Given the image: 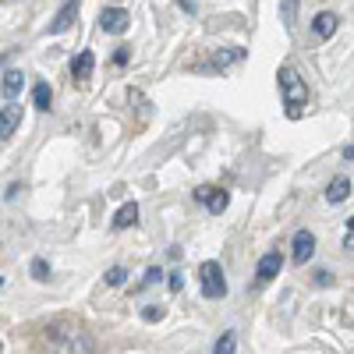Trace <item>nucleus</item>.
<instances>
[{"label": "nucleus", "mask_w": 354, "mask_h": 354, "mask_svg": "<svg viewBox=\"0 0 354 354\" xmlns=\"http://www.w3.org/2000/svg\"><path fill=\"white\" fill-rule=\"evenodd\" d=\"M344 248H354V230H347V238H344Z\"/></svg>", "instance_id": "nucleus-30"}, {"label": "nucleus", "mask_w": 354, "mask_h": 354, "mask_svg": "<svg viewBox=\"0 0 354 354\" xmlns=\"http://www.w3.org/2000/svg\"><path fill=\"white\" fill-rule=\"evenodd\" d=\"M163 315H167L163 305H145V308H142V319H145V322H160Z\"/></svg>", "instance_id": "nucleus-21"}, {"label": "nucleus", "mask_w": 354, "mask_h": 354, "mask_svg": "<svg viewBox=\"0 0 354 354\" xmlns=\"http://www.w3.org/2000/svg\"><path fill=\"white\" fill-rule=\"evenodd\" d=\"M347 230H354V216H347Z\"/></svg>", "instance_id": "nucleus-32"}, {"label": "nucleus", "mask_w": 354, "mask_h": 354, "mask_svg": "<svg viewBox=\"0 0 354 354\" xmlns=\"http://www.w3.org/2000/svg\"><path fill=\"white\" fill-rule=\"evenodd\" d=\"M230 205V192H223V188H213V195H209V202H205V209H209L213 216H220L223 209Z\"/></svg>", "instance_id": "nucleus-14"}, {"label": "nucleus", "mask_w": 354, "mask_h": 354, "mask_svg": "<svg viewBox=\"0 0 354 354\" xmlns=\"http://www.w3.org/2000/svg\"><path fill=\"white\" fill-rule=\"evenodd\" d=\"M78 11H82V4L78 0H68V4L57 11V18L50 21V36H61V32H68V28L78 21Z\"/></svg>", "instance_id": "nucleus-9"}, {"label": "nucleus", "mask_w": 354, "mask_h": 354, "mask_svg": "<svg viewBox=\"0 0 354 354\" xmlns=\"http://www.w3.org/2000/svg\"><path fill=\"white\" fill-rule=\"evenodd\" d=\"M198 283H202L205 301H223L227 298V277H223V266L216 259H205L198 266Z\"/></svg>", "instance_id": "nucleus-2"}, {"label": "nucleus", "mask_w": 354, "mask_h": 354, "mask_svg": "<svg viewBox=\"0 0 354 354\" xmlns=\"http://www.w3.org/2000/svg\"><path fill=\"white\" fill-rule=\"evenodd\" d=\"M347 198H351V177L340 174V177H333V181L326 185V202H330V205H340V202H347Z\"/></svg>", "instance_id": "nucleus-11"}, {"label": "nucleus", "mask_w": 354, "mask_h": 354, "mask_svg": "<svg viewBox=\"0 0 354 354\" xmlns=\"http://www.w3.org/2000/svg\"><path fill=\"white\" fill-rule=\"evenodd\" d=\"M88 347H93V344H88V340H82V344H78V340H75V354H85V351H88Z\"/></svg>", "instance_id": "nucleus-29"}, {"label": "nucleus", "mask_w": 354, "mask_h": 354, "mask_svg": "<svg viewBox=\"0 0 354 354\" xmlns=\"http://www.w3.org/2000/svg\"><path fill=\"white\" fill-rule=\"evenodd\" d=\"M213 188H216V185H202V188H195V192H192V195H195V202H202V205H205V202H209V195H213Z\"/></svg>", "instance_id": "nucleus-25"}, {"label": "nucleus", "mask_w": 354, "mask_h": 354, "mask_svg": "<svg viewBox=\"0 0 354 354\" xmlns=\"http://www.w3.org/2000/svg\"><path fill=\"white\" fill-rule=\"evenodd\" d=\"M337 28H340V15H337V11H319V15L312 18V36H315L319 43L333 39Z\"/></svg>", "instance_id": "nucleus-7"}, {"label": "nucleus", "mask_w": 354, "mask_h": 354, "mask_svg": "<svg viewBox=\"0 0 354 354\" xmlns=\"http://www.w3.org/2000/svg\"><path fill=\"white\" fill-rule=\"evenodd\" d=\"M18 192H21V185H11V188L4 192V198H8V202H15V198H18Z\"/></svg>", "instance_id": "nucleus-27"}, {"label": "nucleus", "mask_w": 354, "mask_h": 354, "mask_svg": "<svg viewBox=\"0 0 354 354\" xmlns=\"http://www.w3.org/2000/svg\"><path fill=\"white\" fill-rule=\"evenodd\" d=\"M163 280V270H160V266H149V270H145V277H142V283H138V290L142 287H153V283H160Z\"/></svg>", "instance_id": "nucleus-20"}, {"label": "nucleus", "mask_w": 354, "mask_h": 354, "mask_svg": "<svg viewBox=\"0 0 354 354\" xmlns=\"http://www.w3.org/2000/svg\"><path fill=\"white\" fill-rule=\"evenodd\" d=\"M128 25H131V15L124 8H103L100 11V28L106 36H124Z\"/></svg>", "instance_id": "nucleus-4"}, {"label": "nucleus", "mask_w": 354, "mask_h": 354, "mask_svg": "<svg viewBox=\"0 0 354 354\" xmlns=\"http://www.w3.org/2000/svg\"><path fill=\"white\" fill-rule=\"evenodd\" d=\"M167 277H170L167 283H170V290H174V294H177V290L185 287V273H181V270H174V273H167Z\"/></svg>", "instance_id": "nucleus-24"}, {"label": "nucleus", "mask_w": 354, "mask_h": 354, "mask_svg": "<svg viewBox=\"0 0 354 354\" xmlns=\"http://www.w3.org/2000/svg\"><path fill=\"white\" fill-rule=\"evenodd\" d=\"M312 283H315V287H330V283H333V273H330V270H315V273H312Z\"/></svg>", "instance_id": "nucleus-23"}, {"label": "nucleus", "mask_w": 354, "mask_h": 354, "mask_svg": "<svg viewBox=\"0 0 354 354\" xmlns=\"http://www.w3.org/2000/svg\"><path fill=\"white\" fill-rule=\"evenodd\" d=\"M245 57H248V50H245V46H227V50H213V57H209V61L195 64V71H198V75H216V71H227V68H234V64H241Z\"/></svg>", "instance_id": "nucleus-3"}, {"label": "nucleus", "mask_w": 354, "mask_h": 354, "mask_svg": "<svg viewBox=\"0 0 354 354\" xmlns=\"http://www.w3.org/2000/svg\"><path fill=\"white\" fill-rule=\"evenodd\" d=\"M277 85H280L283 113L290 117V121H301V117H305V106H308V85H305V78L294 71L290 64H280V71H277Z\"/></svg>", "instance_id": "nucleus-1"}, {"label": "nucleus", "mask_w": 354, "mask_h": 354, "mask_svg": "<svg viewBox=\"0 0 354 354\" xmlns=\"http://www.w3.org/2000/svg\"><path fill=\"white\" fill-rule=\"evenodd\" d=\"M25 88V75L21 71H4V78H0V93H4V100H18Z\"/></svg>", "instance_id": "nucleus-13"}, {"label": "nucleus", "mask_w": 354, "mask_h": 354, "mask_svg": "<svg viewBox=\"0 0 354 354\" xmlns=\"http://www.w3.org/2000/svg\"><path fill=\"white\" fill-rule=\"evenodd\" d=\"M234 351H238V333H234V330L220 333V340L213 344V354H234Z\"/></svg>", "instance_id": "nucleus-16"}, {"label": "nucleus", "mask_w": 354, "mask_h": 354, "mask_svg": "<svg viewBox=\"0 0 354 354\" xmlns=\"http://www.w3.org/2000/svg\"><path fill=\"white\" fill-rule=\"evenodd\" d=\"M93 68H96V53H93V50H82L75 61H71V78H75V82L93 78Z\"/></svg>", "instance_id": "nucleus-10"}, {"label": "nucleus", "mask_w": 354, "mask_h": 354, "mask_svg": "<svg viewBox=\"0 0 354 354\" xmlns=\"http://www.w3.org/2000/svg\"><path fill=\"white\" fill-rule=\"evenodd\" d=\"M174 4L181 8L185 15H195V11H198V4H195V0H174Z\"/></svg>", "instance_id": "nucleus-26"}, {"label": "nucleus", "mask_w": 354, "mask_h": 354, "mask_svg": "<svg viewBox=\"0 0 354 354\" xmlns=\"http://www.w3.org/2000/svg\"><path fill=\"white\" fill-rule=\"evenodd\" d=\"M344 160H347V163H354V142H351V145H344Z\"/></svg>", "instance_id": "nucleus-28"}, {"label": "nucleus", "mask_w": 354, "mask_h": 354, "mask_svg": "<svg viewBox=\"0 0 354 354\" xmlns=\"http://www.w3.org/2000/svg\"><path fill=\"white\" fill-rule=\"evenodd\" d=\"M128 280V270L124 266H113V270H106V287H121Z\"/></svg>", "instance_id": "nucleus-19"}, {"label": "nucleus", "mask_w": 354, "mask_h": 354, "mask_svg": "<svg viewBox=\"0 0 354 354\" xmlns=\"http://www.w3.org/2000/svg\"><path fill=\"white\" fill-rule=\"evenodd\" d=\"M110 223H113V230H128V227H135V223H138V202H124L121 209L113 213Z\"/></svg>", "instance_id": "nucleus-12"}, {"label": "nucleus", "mask_w": 354, "mask_h": 354, "mask_svg": "<svg viewBox=\"0 0 354 354\" xmlns=\"http://www.w3.org/2000/svg\"><path fill=\"white\" fill-rule=\"evenodd\" d=\"M28 273H32V280H50V262L46 259H32V266H28Z\"/></svg>", "instance_id": "nucleus-18"}, {"label": "nucleus", "mask_w": 354, "mask_h": 354, "mask_svg": "<svg viewBox=\"0 0 354 354\" xmlns=\"http://www.w3.org/2000/svg\"><path fill=\"white\" fill-rule=\"evenodd\" d=\"M128 61H131V46H117L113 50V64L117 68H128Z\"/></svg>", "instance_id": "nucleus-22"}, {"label": "nucleus", "mask_w": 354, "mask_h": 354, "mask_svg": "<svg viewBox=\"0 0 354 354\" xmlns=\"http://www.w3.org/2000/svg\"><path fill=\"white\" fill-rule=\"evenodd\" d=\"M0 290H4V277H0Z\"/></svg>", "instance_id": "nucleus-33"}, {"label": "nucleus", "mask_w": 354, "mask_h": 354, "mask_svg": "<svg viewBox=\"0 0 354 354\" xmlns=\"http://www.w3.org/2000/svg\"><path fill=\"white\" fill-rule=\"evenodd\" d=\"M32 103H36V110H50V103H53V88H50L46 82H39V85L32 88Z\"/></svg>", "instance_id": "nucleus-15"}, {"label": "nucleus", "mask_w": 354, "mask_h": 354, "mask_svg": "<svg viewBox=\"0 0 354 354\" xmlns=\"http://www.w3.org/2000/svg\"><path fill=\"white\" fill-rule=\"evenodd\" d=\"M280 270H283V255L273 248V252H266L262 259H259V266H255V283L259 287H266V283H273L277 277H280Z\"/></svg>", "instance_id": "nucleus-5"}, {"label": "nucleus", "mask_w": 354, "mask_h": 354, "mask_svg": "<svg viewBox=\"0 0 354 354\" xmlns=\"http://www.w3.org/2000/svg\"><path fill=\"white\" fill-rule=\"evenodd\" d=\"M280 18L287 28H294V21H298V0H280Z\"/></svg>", "instance_id": "nucleus-17"}, {"label": "nucleus", "mask_w": 354, "mask_h": 354, "mask_svg": "<svg viewBox=\"0 0 354 354\" xmlns=\"http://www.w3.org/2000/svg\"><path fill=\"white\" fill-rule=\"evenodd\" d=\"M18 128H21V106L8 100V106H0V142H8Z\"/></svg>", "instance_id": "nucleus-8"}, {"label": "nucleus", "mask_w": 354, "mask_h": 354, "mask_svg": "<svg viewBox=\"0 0 354 354\" xmlns=\"http://www.w3.org/2000/svg\"><path fill=\"white\" fill-rule=\"evenodd\" d=\"M8 61H11V50H8V53H0V68H4Z\"/></svg>", "instance_id": "nucleus-31"}, {"label": "nucleus", "mask_w": 354, "mask_h": 354, "mask_svg": "<svg viewBox=\"0 0 354 354\" xmlns=\"http://www.w3.org/2000/svg\"><path fill=\"white\" fill-rule=\"evenodd\" d=\"M312 255H315V234L312 230H298L290 238V259H294V266L312 262Z\"/></svg>", "instance_id": "nucleus-6"}]
</instances>
